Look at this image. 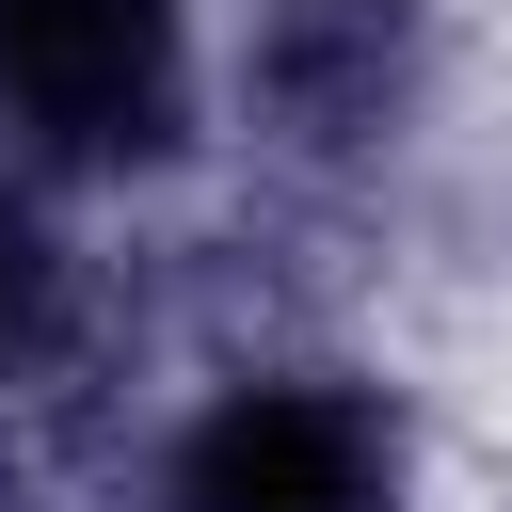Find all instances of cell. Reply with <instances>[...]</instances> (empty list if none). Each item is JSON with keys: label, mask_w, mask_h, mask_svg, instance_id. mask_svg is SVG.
Instances as JSON below:
<instances>
[{"label": "cell", "mask_w": 512, "mask_h": 512, "mask_svg": "<svg viewBox=\"0 0 512 512\" xmlns=\"http://www.w3.org/2000/svg\"><path fill=\"white\" fill-rule=\"evenodd\" d=\"M192 80V0H0V128L48 160H112L128 112Z\"/></svg>", "instance_id": "obj_2"}, {"label": "cell", "mask_w": 512, "mask_h": 512, "mask_svg": "<svg viewBox=\"0 0 512 512\" xmlns=\"http://www.w3.org/2000/svg\"><path fill=\"white\" fill-rule=\"evenodd\" d=\"M176 496L192 512H400V448H384V416L352 384L272 368V384H240L192 432V480Z\"/></svg>", "instance_id": "obj_3"}, {"label": "cell", "mask_w": 512, "mask_h": 512, "mask_svg": "<svg viewBox=\"0 0 512 512\" xmlns=\"http://www.w3.org/2000/svg\"><path fill=\"white\" fill-rule=\"evenodd\" d=\"M64 304H80V256H64V224H48V192L0 160V384L16 368H48V336H64Z\"/></svg>", "instance_id": "obj_4"}, {"label": "cell", "mask_w": 512, "mask_h": 512, "mask_svg": "<svg viewBox=\"0 0 512 512\" xmlns=\"http://www.w3.org/2000/svg\"><path fill=\"white\" fill-rule=\"evenodd\" d=\"M432 80H448L432 0H240V16H224V112H240V144L288 160V176H368V160H400L416 112H432Z\"/></svg>", "instance_id": "obj_1"}, {"label": "cell", "mask_w": 512, "mask_h": 512, "mask_svg": "<svg viewBox=\"0 0 512 512\" xmlns=\"http://www.w3.org/2000/svg\"><path fill=\"white\" fill-rule=\"evenodd\" d=\"M496 512H512V496H496Z\"/></svg>", "instance_id": "obj_5"}]
</instances>
